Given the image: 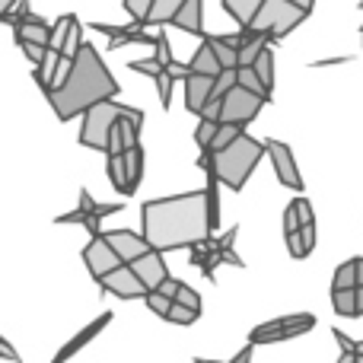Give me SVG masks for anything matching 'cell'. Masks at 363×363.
<instances>
[{
  "label": "cell",
  "instance_id": "cell-43",
  "mask_svg": "<svg viewBox=\"0 0 363 363\" xmlns=\"http://www.w3.org/2000/svg\"><path fill=\"white\" fill-rule=\"evenodd\" d=\"M179 303H185V306H194V309H201V296L194 294L191 287H188V284H182L179 287V296H176Z\"/></svg>",
  "mask_w": 363,
  "mask_h": 363
},
{
  "label": "cell",
  "instance_id": "cell-50",
  "mask_svg": "<svg viewBox=\"0 0 363 363\" xmlns=\"http://www.w3.org/2000/svg\"><path fill=\"white\" fill-rule=\"evenodd\" d=\"M252 347H255V345L249 341V347H242V351H239L236 357H233V363H245V360H249V357H252Z\"/></svg>",
  "mask_w": 363,
  "mask_h": 363
},
{
  "label": "cell",
  "instance_id": "cell-20",
  "mask_svg": "<svg viewBox=\"0 0 363 363\" xmlns=\"http://www.w3.org/2000/svg\"><path fill=\"white\" fill-rule=\"evenodd\" d=\"M239 86L252 89V93L264 96V99L271 102V89H268V83L262 80V74L255 70V64H239Z\"/></svg>",
  "mask_w": 363,
  "mask_h": 363
},
{
  "label": "cell",
  "instance_id": "cell-36",
  "mask_svg": "<svg viewBox=\"0 0 363 363\" xmlns=\"http://www.w3.org/2000/svg\"><path fill=\"white\" fill-rule=\"evenodd\" d=\"M150 6H153V0H121V10H125L131 19H140V23L147 19Z\"/></svg>",
  "mask_w": 363,
  "mask_h": 363
},
{
  "label": "cell",
  "instance_id": "cell-54",
  "mask_svg": "<svg viewBox=\"0 0 363 363\" xmlns=\"http://www.w3.org/2000/svg\"><path fill=\"white\" fill-rule=\"evenodd\" d=\"M16 0H0V10H6V6H13Z\"/></svg>",
  "mask_w": 363,
  "mask_h": 363
},
{
  "label": "cell",
  "instance_id": "cell-38",
  "mask_svg": "<svg viewBox=\"0 0 363 363\" xmlns=\"http://www.w3.org/2000/svg\"><path fill=\"white\" fill-rule=\"evenodd\" d=\"M287 236V249H290V255L294 258H306L309 252H306V245H303V236H300V230H294V233H284Z\"/></svg>",
  "mask_w": 363,
  "mask_h": 363
},
{
  "label": "cell",
  "instance_id": "cell-45",
  "mask_svg": "<svg viewBox=\"0 0 363 363\" xmlns=\"http://www.w3.org/2000/svg\"><path fill=\"white\" fill-rule=\"evenodd\" d=\"M179 287H182V281H176V277H166V281L160 284L157 290H163L166 296H172V300H176V296H179Z\"/></svg>",
  "mask_w": 363,
  "mask_h": 363
},
{
  "label": "cell",
  "instance_id": "cell-6",
  "mask_svg": "<svg viewBox=\"0 0 363 363\" xmlns=\"http://www.w3.org/2000/svg\"><path fill=\"white\" fill-rule=\"evenodd\" d=\"M264 96H258V93H252V89H245V86H233L230 93L223 96V118L220 121H233V125H249V121H255L258 118V112H262V106H264Z\"/></svg>",
  "mask_w": 363,
  "mask_h": 363
},
{
  "label": "cell",
  "instance_id": "cell-56",
  "mask_svg": "<svg viewBox=\"0 0 363 363\" xmlns=\"http://www.w3.org/2000/svg\"><path fill=\"white\" fill-rule=\"evenodd\" d=\"M360 32H363V29H360Z\"/></svg>",
  "mask_w": 363,
  "mask_h": 363
},
{
  "label": "cell",
  "instance_id": "cell-23",
  "mask_svg": "<svg viewBox=\"0 0 363 363\" xmlns=\"http://www.w3.org/2000/svg\"><path fill=\"white\" fill-rule=\"evenodd\" d=\"M80 48H83V23L74 16V23H70V32H67V38H64V48H61V55L74 61V57L80 55Z\"/></svg>",
  "mask_w": 363,
  "mask_h": 363
},
{
  "label": "cell",
  "instance_id": "cell-11",
  "mask_svg": "<svg viewBox=\"0 0 363 363\" xmlns=\"http://www.w3.org/2000/svg\"><path fill=\"white\" fill-rule=\"evenodd\" d=\"M213 80H217V77L198 74V70H191V74L185 77V108L188 112L201 115V108L207 106V99H211V93H213Z\"/></svg>",
  "mask_w": 363,
  "mask_h": 363
},
{
  "label": "cell",
  "instance_id": "cell-39",
  "mask_svg": "<svg viewBox=\"0 0 363 363\" xmlns=\"http://www.w3.org/2000/svg\"><path fill=\"white\" fill-rule=\"evenodd\" d=\"M153 48H157V61H163L166 67H169V64L176 61V57H172V48H169V38H166L163 32L157 35V45H153Z\"/></svg>",
  "mask_w": 363,
  "mask_h": 363
},
{
  "label": "cell",
  "instance_id": "cell-42",
  "mask_svg": "<svg viewBox=\"0 0 363 363\" xmlns=\"http://www.w3.org/2000/svg\"><path fill=\"white\" fill-rule=\"evenodd\" d=\"M294 207H296V213H300L303 223H313V220H315V213H313V201H309V198H296V201H294Z\"/></svg>",
  "mask_w": 363,
  "mask_h": 363
},
{
  "label": "cell",
  "instance_id": "cell-18",
  "mask_svg": "<svg viewBox=\"0 0 363 363\" xmlns=\"http://www.w3.org/2000/svg\"><path fill=\"white\" fill-rule=\"evenodd\" d=\"M182 4H185V0H153L150 13H147V19H144V26H166V23H172V19H176V13L182 10Z\"/></svg>",
  "mask_w": 363,
  "mask_h": 363
},
{
  "label": "cell",
  "instance_id": "cell-19",
  "mask_svg": "<svg viewBox=\"0 0 363 363\" xmlns=\"http://www.w3.org/2000/svg\"><path fill=\"white\" fill-rule=\"evenodd\" d=\"M262 4L264 0H223V10L230 13L239 26H252V19H255V13Z\"/></svg>",
  "mask_w": 363,
  "mask_h": 363
},
{
  "label": "cell",
  "instance_id": "cell-55",
  "mask_svg": "<svg viewBox=\"0 0 363 363\" xmlns=\"http://www.w3.org/2000/svg\"><path fill=\"white\" fill-rule=\"evenodd\" d=\"M357 357L363 360V341H360V345H357Z\"/></svg>",
  "mask_w": 363,
  "mask_h": 363
},
{
  "label": "cell",
  "instance_id": "cell-15",
  "mask_svg": "<svg viewBox=\"0 0 363 363\" xmlns=\"http://www.w3.org/2000/svg\"><path fill=\"white\" fill-rule=\"evenodd\" d=\"M108 179H112L115 191H118V194H125V198H131V194L138 191V185H134L131 176H128L125 153H108Z\"/></svg>",
  "mask_w": 363,
  "mask_h": 363
},
{
  "label": "cell",
  "instance_id": "cell-31",
  "mask_svg": "<svg viewBox=\"0 0 363 363\" xmlns=\"http://www.w3.org/2000/svg\"><path fill=\"white\" fill-rule=\"evenodd\" d=\"M70 23H74V13H64V16L51 26V45L48 48H57V51L64 48V38H67V32H70Z\"/></svg>",
  "mask_w": 363,
  "mask_h": 363
},
{
  "label": "cell",
  "instance_id": "cell-35",
  "mask_svg": "<svg viewBox=\"0 0 363 363\" xmlns=\"http://www.w3.org/2000/svg\"><path fill=\"white\" fill-rule=\"evenodd\" d=\"M19 48H23L26 61H29L32 67H35V64H42V57L48 55V45H42V42H29V38H26V42H19Z\"/></svg>",
  "mask_w": 363,
  "mask_h": 363
},
{
  "label": "cell",
  "instance_id": "cell-53",
  "mask_svg": "<svg viewBox=\"0 0 363 363\" xmlns=\"http://www.w3.org/2000/svg\"><path fill=\"white\" fill-rule=\"evenodd\" d=\"M357 306H360V315H363V284H357Z\"/></svg>",
  "mask_w": 363,
  "mask_h": 363
},
{
  "label": "cell",
  "instance_id": "cell-46",
  "mask_svg": "<svg viewBox=\"0 0 363 363\" xmlns=\"http://www.w3.org/2000/svg\"><path fill=\"white\" fill-rule=\"evenodd\" d=\"M220 258H223V264H233V268H245V262L236 255L233 249H220Z\"/></svg>",
  "mask_w": 363,
  "mask_h": 363
},
{
  "label": "cell",
  "instance_id": "cell-30",
  "mask_svg": "<svg viewBox=\"0 0 363 363\" xmlns=\"http://www.w3.org/2000/svg\"><path fill=\"white\" fill-rule=\"evenodd\" d=\"M255 70L262 74V80L268 83V89H274V51L264 48L262 55H258V61H255Z\"/></svg>",
  "mask_w": 363,
  "mask_h": 363
},
{
  "label": "cell",
  "instance_id": "cell-9",
  "mask_svg": "<svg viewBox=\"0 0 363 363\" xmlns=\"http://www.w3.org/2000/svg\"><path fill=\"white\" fill-rule=\"evenodd\" d=\"M264 144H268V160H271V166H274V176L281 179V185L294 188V191H303V176H300V169H296L294 150L274 138L264 140Z\"/></svg>",
  "mask_w": 363,
  "mask_h": 363
},
{
  "label": "cell",
  "instance_id": "cell-13",
  "mask_svg": "<svg viewBox=\"0 0 363 363\" xmlns=\"http://www.w3.org/2000/svg\"><path fill=\"white\" fill-rule=\"evenodd\" d=\"M112 319H115V315L112 313H102L99 315V319H93V322H89V325L86 328H83V332H77L74 335V338H70L67 341V345H64L61 347V351H57V363H61V360H67V357H74V354L77 351H80V347H86L89 345V341H93L96 338V335H102V328H108V325H112Z\"/></svg>",
  "mask_w": 363,
  "mask_h": 363
},
{
  "label": "cell",
  "instance_id": "cell-25",
  "mask_svg": "<svg viewBox=\"0 0 363 363\" xmlns=\"http://www.w3.org/2000/svg\"><path fill=\"white\" fill-rule=\"evenodd\" d=\"M347 287H357V262L354 258L335 271V281H332V290H347Z\"/></svg>",
  "mask_w": 363,
  "mask_h": 363
},
{
  "label": "cell",
  "instance_id": "cell-40",
  "mask_svg": "<svg viewBox=\"0 0 363 363\" xmlns=\"http://www.w3.org/2000/svg\"><path fill=\"white\" fill-rule=\"evenodd\" d=\"M300 226H303V220H300V213H296L294 201H290L287 211H284V233H294V230H300Z\"/></svg>",
  "mask_w": 363,
  "mask_h": 363
},
{
  "label": "cell",
  "instance_id": "cell-28",
  "mask_svg": "<svg viewBox=\"0 0 363 363\" xmlns=\"http://www.w3.org/2000/svg\"><path fill=\"white\" fill-rule=\"evenodd\" d=\"M144 303H147V309H150V313H157L160 319H166V315H169V309H172V296H166L163 290H150V294L144 296Z\"/></svg>",
  "mask_w": 363,
  "mask_h": 363
},
{
  "label": "cell",
  "instance_id": "cell-16",
  "mask_svg": "<svg viewBox=\"0 0 363 363\" xmlns=\"http://www.w3.org/2000/svg\"><path fill=\"white\" fill-rule=\"evenodd\" d=\"M191 70H198V74H211V77H217L220 70H223V64H220V57H217V51H213V45H211V38L204 35V42L198 45V51L191 55Z\"/></svg>",
  "mask_w": 363,
  "mask_h": 363
},
{
  "label": "cell",
  "instance_id": "cell-47",
  "mask_svg": "<svg viewBox=\"0 0 363 363\" xmlns=\"http://www.w3.org/2000/svg\"><path fill=\"white\" fill-rule=\"evenodd\" d=\"M236 236H239V226H230V230L220 236V249H233V242H236Z\"/></svg>",
  "mask_w": 363,
  "mask_h": 363
},
{
  "label": "cell",
  "instance_id": "cell-34",
  "mask_svg": "<svg viewBox=\"0 0 363 363\" xmlns=\"http://www.w3.org/2000/svg\"><path fill=\"white\" fill-rule=\"evenodd\" d=\"M172 80H176V77L169 74V67H166L163 74L153 80V83H157V89H160V106H163V108L172 106Z\"/></svg>",
  "mask_w": 363,
  "mask_h": 363
},
{
  "label": "cell",
  "instance_id": "cell-26",
  "mask_svg": "<svg viewBox=\"0 0 363 363\" xmlns=\"http://www.w3.org/2000/svg\"><path fill=\"white\" fill-rule=\"evenodd\" d=\"M198 315H201V309H194V306H185V303H172V309H169V315H166V322H176V325H194L198 322Z\"/></svg>",
  "mask_w": 363,
  "mask_h": 363
},
{
  "label": "cell",
  "instance_id": "cell-37",
  "mask_svg": "<svg viewBox=\"0 0 363 363\" xmlns=\"http://www.w3.org/2000/svg\"><path fill=\"white\" fill-rule=\"evenodd\" d=\"M89 217H93V213L89 211H83V207H77V211H70V213H61V217H55V223H77V226H86L89 223Z\"/></svg>",
  "mask_w": 363,
  "mask_h": 363
},
{
  "label": "cell",
  "instance_id": "cell-32",
  "mask_svg": "<svg viewBox=\"0 0 363 363\" xmlns=\"http://www.w3.org/2000/svg\"><path fill=\"white\" fill-rule=\"evenodd\" d=\"M128 67H131L134 74H144V77H150V80H157V77L166 70V64L157 61V57H147V61H131Z\"/></svg>",
  "mask_w": 363,
  "mask_h": 363
},
{
  "label": "cell",
  "instance_id": "cell-3",
  "mask_svg": "<svg viewBox=\"0 0 363 363\" xmlns=\"http://www.w3.org/2000/svg\"><path fill=\"white\" fill-rule=\"evenodd\" d=\"M262 157H268V144L242 131L226 150L213 153V172H217L220 185H226L230 191H242V185L262 163Z\"/></svg>",
  "mask_w": 363,
  "mask_h": 363
},
{
  "label": "cell",
  "instance_id": "cell-14",
  "mask_svg": "<svg viewBox=\"0 0 363 363\" xmlns=\"http://www.w3.org/2000/svg\"><path fill=\"white\" fill-rule=\"evenodd\" d=\"M172 26L188 32V35H204V0H185Z\"/></svg>",
  "mask_w": 363,
  "mask_h": 363
},
{
  "label": "cell",
  "instance_id": "cell-7",
  "mask_svg": "<svg viewBox=\"0 0 363 363\" xmlns=\"http://www.w3.org/2000/svg\"><path fill=\"white\" fill-rule=\"evenodd\" d=\"M99 290H102V294L121 296V300H144V296L150 294V287L140 281V274L134 271L131 262L118 264V268L108 271L106 277H99Z\"/></svg>",
  "mask_w": 363,
  "mask_h": 363
},
{
  "label": "cell",
  "instance_id": "cell-21",
  "mask_svg": "<svg viewBox=\"0 0 363 363\" xmlns=\"http://www.w3.org/2000/svg\"><path fill=\"white\" fill-rule=\"evenodd\" d=\"M309 328H315V315L296 313V315H290L287 319V325L281 328V335H284V341H290V338H300V335L309 332Z\"/></svg>",
  "mask_w": 363,
  "mask_h": 363
},
{
  "label": "cell",
  "instance_id": "cell-5",
  "mask_svg": "<svg viewBox=\"0 0 363 363\" xmlns=\"http://www.w3.org/2000/svg\"><path fill=\"white\" fill-rule=\"evenodd\" d=\"M306 16H309V10H303L294 0H264V4L258 6L255 19H252V29L271 35V42H281V38L290 35Z\"/></svg>",
  "mask_w": 363,
  "mask_h": 363
},
{
  "label": "cell",
  "instance_id": "cell-33",
  "mask_svg": "<svg viewBox=\"0 0 363 363\" xmlns=\"http://www.w3.org/2000/svg\"><path fill=\"white\" fill-rule=\"evenodd\" d=\"M332 338L341 345V363H347V360H360V357H357V341H351L345 332H341V328H332Z\"/></svg>",
  "mask_w": 363,
  "mask_h": 363
},
{
  "label": "cell",
  "instance_id": "cell-10",
  "mask_svg": "<svg viewBox=\"0 0 363 363\" xmlns=\"http://www.w3.org/2000/svg\"><path fill=\"white\" fill-rule=\"evenodd\" d=\"M106 239L115 245V252H118L125 262H134V258H140V255H147V252L153 249L150 245V239L144 236V233H131V230H108L106 233Z\"/></svg>",
  "mask_w": 363,
  "mask_h": 363
},
{
  "label": "cell",
  "instance_id": "cell-1",
  "mask_svg": "<svg viewBox=\"0 0 363 363\" xmlns=\"http://www.w3.org/2000/svg\"><path fill=\"white\" fill-rule=\"evenodd\" d=\"M140 220H144V236L160 252L191 249L213 233L207 191H185L172 194V198L144 201Z\"/></svg>",
  "mask_w": 363,
  "mask_h": 363
},
{
  "label": "cell",
  "instance_id": "cell-51",
  "mask_svg": "<svg viewBox=\"0 0 363 363\" xmlns=\"http://www.w3.org/2000/svg\"><path fill=\"white\" fill-rule=\"evenodd\" d=\"M294 4H300V6H303V10H309V13H313V6H315V0H294Z\"/></svg>",
  "mask_w": 363,
  "mask_h": 363
},
{
  "label": "cell",
  "instance_id": "cell-2",
  "mask_svg": "<svg viewBox=\"0 0 363 363\" xmlns=\"http://www.w3.org/2000/svg\"><path fill=\"white\" fill-rule=\"evenodd\" d=\"M118 83L108 74V67L102 64L99 51L93 45H83L80 55L74 57L67 80L61 86H55L48 93V102L55 108L57 121H74L77 115H83L86 108H93L102 99H115L118 96Z\"/></svg>",
  "mask_w": 363,
  "mask_h": 363
},
{
  "label": "cell",
  "instance_id": "cell-41",
  "mask_svg": "<svg viewBox=\"0 0 363 363\" xmlns=\"http://www.w3.org/2000/svg\"><path fill=\"white\" fill-rule=\"evenodd\" d=\"M201 118H213V121L223 118V99H207V106L201 108Z\"/></svg>",
  "mask_w": 363,
  "mask_h": 363
},
{
  "label": "cell",
  "instance_id": "cell-49",
  "mask_svg": "<svg viewBox=\"0 0 363 363\" xmlns=\"http://www.w3.org/2000/svg\"><path fill=\"white\" fill-rule=\"evenodd\" d=\"M0 354H4V357H6V360L19 363V357H16V351H13V347H10V341H6V338H0Z\"/></svg>",
  "mask_w": 363,
  "mask_h": 363
},
{
  "label": "cell",
  "instance_id": "cell-17",
  "mask_svg": "<svg viewBox=\"0 0 363 363\" xmlns=\"http://www.w3.org/2000/svg\"><path fill=\"white\" fill-rule=\"evenodd\" d=\"M332 309L345 319H360V306H357V287L347 290H332Z\"/></svg>",
  "mask_w": 363,
  "mask_h": 363
},
{
  "label": "cell",
  "instance_id": "cell-12",
  "mask_svg": "<svg viewBox=\"0 0 363 363\" xmlns=\"http://www.w3.org/2000/svg\"><path fill=\"white\" fill-rule=\"evenodd\" d=\"M131 264H134V271L140 274V281H144L150 290H157L160 284L169 277V271H166V262H163V252H160V249H150L147 255L134 258Z\"/></svg>",
  "mask_w": 363,
  "mask_h": 363
},
{
  "label": "cell",
  "instance_id": "cell-24",
  "mask_svg": "<svg viewBox=\"0 0 363 363\" xmlns=\"http://www.w3.org/2000/svg\"><path fill=\"white\" fill-rule=\"evenodd\" d=\"M242 131H245V125H233V121H220V131H217V138H213V147H211V150H213V153H217V150H226V147H230L233 140H236Z\"/></svg>",
  "mask_w": 363,
  "mask_h": 363
},
{
  "label": "cell",
  "instance_id": "cell-52",
  "mask_svg": "<svg viewBox=\"0 0 363 363\" xmlns=\"http://www.w3.org/2000/svg\"><path fill=\"white\" fill-rule=\"evenodd\" d=\"M357 262V284H363V258H354Z\"/></svg>",
  "mask_w": 363,
  "mask_h": 363
},
{
  "label": "cell",
  "instance_id": "cell-44",
  "mask_svg": "<svg viewBox=\"0 0 363 363\" xmlns=\"http://www.w3.org/2000/svg\"><path fill=\"white\" fill-rule=\"evenodd\" d=\"M300 236H303V245H306V252L315 249V220L313 223H303L300 226Z\"/></svg>",
  "mask_w": 363,
  "mask_h": 363
},
{
  "label": "cell",
  "instance_id": "cell-29",
  "mask_svg": "<svg viewBox=\"0 0 363 363\" xmlns=\"http://www.w3.org/2000/svg\"><path fill=\"white\" fill-rule=\"evenodd\" d=\"M217 131H220V121H213V118H201L198 131H194V140H198L201 150H211V147H213V138H217Z\"/></svg>",
  "mask_w": 363,
  "mask_h": 363
},
{
  "label": "cell",
  "instance_id": "cell-8",
  "mask_svg": "<svg viewBox=\"0 0 363 363\" xmlns=\"http://www.w3.org/2000/svg\"><path fill=\"white\" fill-rule=\"evenodd\" d=\"M83 262H86L89 274L99 281V277H106L108 271H115L118 264H125V258L115 252V245L108 242L106 233H102V236H93V239H89V245L83 249Z\"/></svg>",
  "mask_w": 363,
  "mask_h": 363
},
{
  "label": "cell",
  "instance_id": "cell-4",
  "mask_svg": "<svg viewBox=\"0 0 363 363\" xmlns=\"http://www.w3.org/2000/svg\"><path fill=\"white\" fill-rule=\"evenodd\" d=\"M128 112V106H121V102L115 99H102L96 102L93 108H86L83 112V125H80V134H77V140H80L83 147H89V150H108V138H112V128L118 125V118Z\"/></svg>",
  "mask_w": 363,
  "mask_h": 363
},
{
  "label": "cell",
  "instance_id": "cell-22",
  "mask_svg": "<svg viewBox=\"0 0 363 363\" xmlns=\"http://www.w3.org/2000/svg\"><path fill=\"white\" fill-rule=\"evenodd\" d=\"M211 38V45H213V51H217V57H220V64H223V70L226 67H239V48H233L230 42H226L223 35H207Z\"/></svg>",
  "mask_w": 363,
  "mask_h": 363
},
{
  "label": "cell",
  "instance_id": "cell-27",
  "mask_svg": "<svg viewBox=\"0 0 363 363\" xmlns=\"http://www.w3.org/2000/svg\"><path fill=\"white\" fill-rule=\"evenodd\" d=\"M125 163H128V176H131V182L138 185L140 176H144V147L134 144L131 150H125Z\"/></svg>",
  "mask_w": 363,
  "mask_h": 363
},
{
  "label": "cell",
  "instance_id": "cell-48",
  "mask_svg": "<svg viewBox=\"0 0 363 363\" xmlns=\"http://www.w3.org/2000/svg\"><path fill=\"white\" fill-rule=\"evenodd\" d=\"M80 207H83V211H89V213L96 211V201H93V194H89L86 188H80Z\"/></svg>",
  "mask_w": 363,
  "mask_h": 363
}]
</instances>
